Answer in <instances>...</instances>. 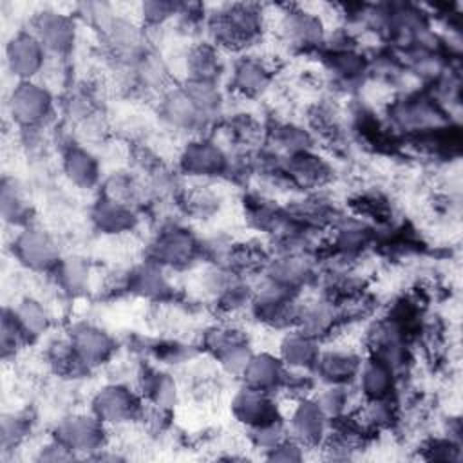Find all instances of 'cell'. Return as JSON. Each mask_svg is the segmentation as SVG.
I'll use <instances>...</instances> for the list:
<instances>
[{
  "mask_svg": "<svg viewBox=\"0 0 463 463\" xmlns=\"http://www.w3.org/2000/svg\"><path fill=\"white\" fill-rule=\"evenodd\" d=\"M260 13L253 5H230L213 14L210 33L219 45L239 49L251 43L260 33Z\"/></svg>",
  "mask_w": 463,
  "mask_h": 463,
  "instance_id": "obj_1",
  "label": "cell"
},
{
  "mask_svg": "<svg viewBox=\"0 0 463 463\" xmlns=\"http://www.w3.org/2000/svg\"><path fill=\"white\" fill-rule=\"evenodd\" d=\"M92 409L103 423L130 421L143 411L139 398L123 385H109L101 389L92 402Z\"/></svg>",
  "mask_w": 463,
  "mask_h": 463,
  "instance_id": "obj_2",
  "label": "cell"
},
{
  "mask_svg": "<svg viewBox=\"0 0 463 463\" xmlns=\"http://www.w3.org/2000/svg\"><path fill=\"white\" fill-rule=\"evenodd\" d=\"M199 253V242L181 228H170L157 235L152 244V262L166 266H186Z\"/></svg>",
  "mask_w": 463,
  "mask_h": 463,
  "instance_id": "obj_3",
  "label": "cell"
},
{
  "mask_svg": "<svg viewBox=\"0 0 463 463\" xmlns=\"http://www.w3.org/2000/svg\"><path fill=\"white\" fill-rule=\"evenodd\" d=\"M103 421L98 416H71L58 423L54 439L71 450H96L103 445Z\"/></svg>",
  "mask_w": 463,
  "mask_h": 463,
  "instance_id": "obj_4",
  "label": "cell"
},
{
  "mask_svg": "<svg viewBox=\"0 0 463 463\" xmlns=\"http://www.w3.org/2000/svg\"><path fill=\"white\" fill-rule=\"evenodd\" d=\"M51 112V96L49 92L36 85L24 81L20 83L11 96V114L24 127H34L42 123Z\"/></svg>",
  "mask_w": 463,
  "mask_h": 463,
  "instance_id": "obj_5",
  "label": "cell"
},
{
  "mask_svg": "<svg viewBox=\"0 0 463 463\" xmlns=\"http://www.w3.org/2000/svg\"><path fill=\"white\" fill-rule=\"evenodd\" d=\"M14 251L20 262L33 269H49L58 264V250L54 241L42 230L27 228L14 242Z\"/></svg>",
  "mask_w": 463,
  "mask_h": 463,
  "instance_id": "obj_6",
  "label": "cell"
},
{
  "mask_svg": "<svg viewBox=\"0 0 463 463\" xmlns=\"http://www.w3.org/2000/svg\"><path fill=\"white\" fill-rule=\"evenodd\" d=\"M289 432L300 447H315L326 438L327 416L317 402L304 400L291 414Z\"/></svg>",
  "mask_w": 463,
  "mask_h": 463,
  "instance_id": "obj_7",
  "label": "cell"
},
{
  "mask_svg": "<svg viewBox=\"0 0 463 463\" xmlns=\"http://www.w3.org/2000/svg\"><path fill=\"white\" fill-rule=\"evenodd\" d=\"M232 409L235 418L251 429L279 420L277 405L269 398V392L251 387H244L237 392Z\"/></svg>",
  "mask_w": 463,
  "mask_h": 463,
  "instance_id": "obj_8",
  "label": "cell"
},
{
  "mask_svg": "<svg viewBox=\"0 0 463 463\" xmlns=\"http://www.w3.org/2000/svg\"><path fill=\"white\" fill-rule=\"evenodd\" d=\"M69 342H71L72 349L76 351V354L85 362L87 367L105 362L112 354V349H114L110 336L105 331H101L90 324L76 326L71 331Z\"/></svg>",
  "mask_w": 463,
  "mask_h": 463,
  "instance_id": "obj_9",
  "label": "cell"
},
{
  "mask_svg": "<svg viewBox=\"0 0 463 463\" xmlns=\"http://www.w3.org/2000/svg\"><path fill=\"white\" fill-rule=\"evenodd\" d=\"M181 166L190 175L210 177L222 174L228 166V161L217 145L210 141H194L183 150Z\"/></svg>",
  "mask_w": 463,
  "mask_h": 463,
  "instance_id": "obj_10",
  "label": "cell"
},
{
  "mask_svg": "<svg viewBox=\"0 0 463 463\" xmlns=\"http://www.w3.org/2000/svg\"><path fill=\"white\" fill-rule=\"evenodd\" d=\"M43 45L34 34L20 33L7 45V63L13 74L20 78H31L43 63Z\"/></svg>",
  "mask_w": 463,
  "mask_h": 463,
  "instance_id": "obj_11",
  "label": "cell"
},
{
  "mask_svg": "<svg viewBox=\"0 0 463 463\" xmlns=\"http://www.w3.org/2000/svg\"><path fill=\"white\" fill-rule=\"evenodd\" d=\"M241 374L246 387L271 392L273 389H279L282 385L286 369L280 358H275L271 354H251Z\"/></svg>",
  "mask_w": 463,
  "mask_h": 463,
  "instance_id": "obj_12",
  "label": "cell"
},
{
  "mask_svg": "<svg viewBox=\"0 0 463 463\" xmlns=\"http://www.w3.org/2000/svg\"><path fill=\"white\" fill-rule=\"evenodd\" d=\"M34 36L43 49L52 52H65L74 42V25L67 16L56 13H42L34 22Z\"/></svg>",
  "mask_w": 463,
  "mask_h": 463,
  "instance_id": "obj_13",
  "label": "cell"
},
{
  "mask_svg": "<svg viewBox=\"0 0 463 463\" xmlns=\"http://www.w3.org/2000/svg\"><path fill=\"white\" fill-rule=\"evenodd\" d=\"M317 374L326 380L331 385H344L345 382L353 380L362 364L360 358L351 351H327L318 353V358L315 362Z\"/></svg>",
  "mask_w": 463,
  "mask_h": 463,
  "instance_id": "obj_14",
  "label": "cell"
},
{
  "mask_svg": "<svg viewBox=\"0 0 463 463\" xmlns=\"http://www.w3.org/2000/svg\"><path fill=\"white\" fill-rule=\"evenodd\" d=\"M284 172L298 186L317 188L329 179V166L309 150L288 157Z\"/></svg>",
  "mask_w": 463,
  "mask_h": 463,
  "instance_id": "obj_15",
  "label": "cell"
},
{
  "mask_svg": "<svg viewBox=\"0 0 463 463\" xmlns=\"http://www.w3.org/2000/svg\"><path fill=\"white\" fill-rule=\"evenodd\" d=\"M318 345L317 338L304 331H293L286 335L280 344V360L289 367H313L318 358Z\"/></svg>",
  "mask_w": 463,
  "mask_h": 463,
  "instance_id": "obj_16",
  "label": "cell"
},
{
  "mask_svg": "<svg viewBox=\"0 0 463 463\" xmlns=\"http://www.w3.org/2000/svg\"><path fill=\"white\" fill-rule=\"evenodd\" d=\"M358 376L360 389L367 396V400L391 398V392L394 389V371L391 367L373 358L360 367Z\"/></svg>",
  "mask_w": 463,
  "mask_h": 463,
  "instance_id": "obj_17",
  "label": "cell"
},
{
  "mask_svg": "<svg viewBox=\"0 0 463 463\" xmlns=\"http://www.w3.org/2000/svg\"><path fill=\"white\" fill-rule=\"evenodd\" d=\"M280 31L291 45H315L322 38V27L320 22L302 11H289L284 14V20L280 24Z\"/></svg>",
  "mask_w": 463,
  "mask_h": 463,
  "instance_id": "obj_18",
  "label": "cell"
},
{
  "mask_svg": "<svg viewBox=\"0 0 463 463\" xmlns=\"http://www.w3.org/2000/svg\"><path fill=\"white\" fill-rule=\"evenodd\" d=\"M92 221L96 222V226L107 233H119L125 232L128 228L134 226V213L132 210L116 199L105 197L103 201H99L92 212Z\"/></svg>",
  "mask_w": 463,
  "mask_h": 463,
  "instance_id": "obj_19",
  "label": "cell"
},
{
  "mask_svg": "<svg viewBox=\"0 0 463 463\" xmlns=\"http://www.w3.org/2000/svg\"><path fill=\"white\" fill-rule=\"evenodd\" d=\"M63 166L67 175L78 186L89 188L98 181V163L96 159L80 146H71L65 154Z\"/></svg>",
  "mask_w": 463,
  "mask_h": 463,
  "instance_id": "obj_20",
  "label": "cell"
},
{
  "mask_svg": "<svg viewBox=\"0 0 463 463\" xmlns=\"http://www.w3.org/2000/svg\"><path fill=\"white\" fill-rule=\"evenodd\" d=\"M128 289L148 298H163L168 295L170 286L157 266L146 264L128 273Z\"/></svg>",
  "mask_w": 463,
  "mask_h": 463,
  "instance_id": "obj_21",
  "label": "cell"
},
{
  "mask_svg": "<svg viewBox=\"0 0 463 463\" xmlns=\"http://www.w3.org/2000/svg\"><path fill=\"white\" fill-rule=\"evenodd\" d=\"M268 83H269V71L260 61L248 58L235 67L233 85L244 96L260 94L268 87Z\"/></svg>",
  "mask_w": 463,
  "mask_h": 463,
  "instance_id": "obj_22",
  "label": "cell"
},
{
  "mask_svg": "<svg viewBox=\"0 0 463 463\" xmlns=\"http://www.w3.org/2000/svg\"><path fill=\"white\" fill-rule=\"evenodd\" d=\"M13 317L27 340L40 336L49 326V317L36 300H24L16 309H13Z\"/></svg>",
  "mask_w": 463,
  "mask_h": 463,
  "instance_id": "obj_23",
  "label": "cell"
},
{
  "mask_svg": "<svg viewBox=\"0 0 463 463\" xmlns=\"http://www.w3.org/2000/svg\"><path fill=\"white\" fill-rule=\"evenodd\" d=\"M54 269H56V280L63 291L72 293V295L83 291V288L87 284L89 268L85 266V262L81 259L71 257V259L58 260Z\"/></svg>",
  "mask_w": 463,
  "mask_h": 463,
  "instance_id": "obj_24",
  "label": "cell"
},
{
  "mask_svg": "<svg viewBox=\"0 0 463 463\" xmlns=\"http://www.w3.org/2000/svg\"><path fill=\"white\" fill-rule=\"evenodd\" d=\"M192 81H210L219 71L217 52L210 45H197L186 58Z\"/></svg>",
  "mask_w": 463,
  "mask_h": 463,
  "instance_id": "obj_25",
  "label": "cell"
},
{
  "mask_svg": "<svg viewBox=\"0 0 463 463\" xmlns=\"http://www.w3.org/2000/svg\"><path fill=\"white\" fill-rule=\"evenodd\" d=\"M275 143H279L280 148L288 150L293 156V154L307 152L311 139L306 130L293 125H282L275 130Z\"/></svg>",
  "mask_w": 463,
  "mask_h": 463,
  "instance_id": "obj_26",
  "label": "cell"
},
{
  "mask_svg": "<svg viewBox=\"0 0 463 463\" xmlns=\"http://www.w3.org/2000/svg\"><path fill=\"white\" fill-rule=\"evenodd\" d=\"M2 212H4V217L13 221V222L24 221V215L27 213V206H25L24 199L20 197L18 190L14 188V183H13V186L4 183V188H2Z\"/></svg>",
  "mask_w": 463,
  "mask_h": 463,
  "instance_id": "obj_27",
  "label": "cell"
},
{
  "mask_svg": "<svg viewBox=\"0 0 463 463\" xmlns=\"http://www.w3.org/2000/svg\"><path fill=\"white\" fill-rule=\"evenodd\" d=\"M27 432V421L22 416H5L2 421V441L4 447L18 443Z\"/></svg>",
  "mask_w": 463,
  "mask_h": 463,
  "instance_id": "obj_28",
  "label": "cell"
},
{
  "mask_svg": "<svg viewBox=\"0 0 463 463\" xmlns=\"http://www.w3.org/2000/svg\"><path fill=\"white\" fill-rule=\"evenodd\" d=\"M213 203H215V199L208 190H195L186 195V208L199 215L212 212Z\"/></svg>",
  "mask_w": 463,
  "mask_h": 463,
  "instance_id": "obj_29",
  "label": "cell"
},
{
  "mask_svg": "<svg viewBox=\"0 0 463 463\" xmlns=\"http://www.w3.org/2000/svg\"><path fill=\"white\" fill-rule=\"evenodd\" d=\"M174 13H175V5L165 4V2H150L143 5V16L150 24H161Z\"/></svg>",
  "mask_w": 463,
  "mask_h": 463,
  "instance_id": "obj_30",
  "label": "cell"
},
{
  "mask_svg": "<svg viewBox=\"0 0 463 463\" xmlns=\"http://www.w3.org/2000/svg\"><path fill=\"white\" fill-rule=\"evenodd\" d=\"M427 450L430 452V458L434 459H456V447L452 445V441H445V439H436L430 441Z\"/></svg>",
  "mask_w": 463,
  "mask_h": 463,
  "instance_id": "obj_31",
  "label": "cell"
}]
</instances>
